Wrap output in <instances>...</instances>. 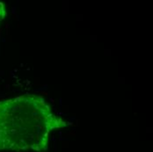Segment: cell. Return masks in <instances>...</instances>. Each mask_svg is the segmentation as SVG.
Instances as JSON below:
<instances>
[{
  "mask_svg": "<svg viewBox=\"0 0 153 152\" xmlns=\"http://www.w3.org/2000/svg\"><path fill=\"white\" fill-rule=\"evenodd\" d=\"M69 125L43 97L25 94L0 100V152H46L51 133Z\"/></svg>",
  "mask_w": 153,
  "mask_h": 152,
  "instance_id": "1",
  "label": "cell"
},
{
  "mask_svg": "<svg viewBox=\"0 0 153 152\" xmlns=\"http://www.w3.org/2000/svg\"><path fill=\"white\" fill-rule=\"evenodd\" d=\"M6 10H5V5L3 2H0V23L6 17Z\"/></svg>",
  "mask_w": 153,
  "mask_h": 152,
  "instance_id": "2",
  "label": "cell"
}]
</instances>
